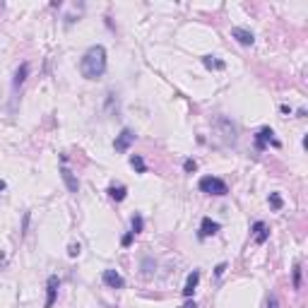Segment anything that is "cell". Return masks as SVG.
I'll return each mask as SVG.
<instances>
[{
    "label": "cell",
    "instance_id": "5",
    "mask_svg": "<svg viewBox=\"0 0 308 308\" xmlns=\"http://www.w3.org/2000/svg\"><path fill=\"white\" fill-rule=\"evenodd\" d=\"M104 284L109 289H123L125 279L121 277V272H116V270H104Z\"/></svg>",
    "mask_w": 308,
    "mask_h": 308
},
{
    "label": "cell",
    "instance_id": "8",
    "mask_svg": "<svg viewBox=\"0 0 308 308\" xmlns=\"http://www.w3.org/2000/svg\"><path fill=\"white\" fill-rule=\"evenodd\" d=\"M219 229H222V227H219V222H212L210 217H205V219H202V224H200V239L214 236Z\"/></svg>",
    "mask_w": 308,
    "mask_h": 308
},
{
    "label": "cell",
    "instance_id": "21",
    "mask_svg": "<svg viewBox=\"0 0 308 308\" xmlns=\"http://www.w3.org/2000/svg\"><path fill=\"white\" fill-rule=\"evenodd\" d=\"M183 169L188 171V174H193L195 169H197V164H195V159H185L183 162Z\"/></svg>",
    "mask_w": 308,
    "mask_h": 308
},
{
    "label": "cell",
    "instance_id": "3",
    "mask_svg": "<svg viewBox=\"0 0 308 308\" xmlns=\"http://www.w3.org/2000/svg\"><path fill=\"white\" fill-rule=\"evenodd\" d=\"M132 142H135V132L130 128H123L121 135H116V140H113V149L116 152H128Z\"/></svg>",
    "mask_w": 308,
    "mask_h": 308
},
{
    "label": "cell",
    "instance_id": "19",
    "mask_svg": "<svg viewBox=\"0 0 308 308\" xmlns=\"http://www.w3.org/2000/svg\"><path fill=\"white\" fill-rule=\"evenodd\" d=\"M294 289H301V265H294Z\"/></svg>",
    "mask_w": 308,
    "mask_h": 308
},
{
    "label": "cell",
    "instance_id": "16",
    "mask_svg": "<svg viewBox=\"0 0 308 308\" xmlns=\"http://www.w3.org/2000/svg\"><path fill=\"white\" fill-rule=\"evenodd\" d=\"M130 166H132L137 174H145V171H147V164H145V159H142L140 154H132V157H130Z\"/></svg>",
    "mask_w": 308,
    "mask_h": 308
},
{
    "label": "cell",
    "instance_id": "15",
    "mask_svg": "<svg viewBox=\"0 0 308 308\" xmlns=\"http://www.w3.org/2000/svg\"><path fill=\"white\" fill-rule=\"evenodd\" d=\"M27 72H29V65H27V63H22V65H19V70L15 72V82H12V84H15V89H17V87L27 80Z\"/></svg>",
    "mask_w": 308,
    "mask_h": 308
},
{
    "label": "cell",
    "instance_id": "2",
    "mask_svg": "<svg viewBox=\"0 0 308 308\" xmlns=\"http://www.w3.org/2000/svg\"><path fill=\"white\" fill-rule=\"evenodd\" d=\"M200 190L202 193H207V195H217V197H222V195H227L229 193V185L224 183L222 178H214V176H205V178H200Z\"/></svg>",
    "mask_w": 308,
    "mask_h": 308
},
{
    "label": "cell",
    "instance_id": "18",
    "mask_svg": "<svg viewBox=\"0 0 308 308\" xmlns=\"http://www.w3.org/2000/svg\"><path fill=\"white\" fill-rule=\"evenodd\" d=\"M270 205H272V210H282V197H279V193H270Z\"/></svg>",
    "mask_w": 308,
    "mask_h": 308
},
{
    "label": "cell",
    "instance_id": "24",
    "mask_svg": "<svg viewBox=\"0 0 308 308\" xmlns=\"http://www.w3.org/2000/svg\"><path fill=\"white\" fill-rule=\"evenodd\" d=\"M224 270H227V265H224V262H222V265H217V270H214V272H217V277H222V275H224Z\"/></svg>",
    "mask_w": 308,
    "mask_h": 308
},
{
    "label": "cell",
    "instance_id": "13",
    "mask_svg": "<svg viewBox=\"0 0 308 308\" xmlns=\"http://www.w3.org/2000/svg\"><path fill=\"white\" fill-rule=\"evenodd\" d=\"M109 197H111V200H116V202H123L125 197H128V188H125V185H111V188H109Z\"/></svg>",
    "mask_w": 308,
    "mask_h": 308
},
{
    "label": "cell",
    "instance_id": "7",
    "mask_svg": "<svg viewBox=\"0 0 308 308\" xmlns=\"http://www.w3.org/2000/svg\"><path fill=\"white\" fill-rule=\"evenodd\" d=\"M231 36H234L241 46H253V41H255L253 32H248V29H243V27H234V29H231Z\"/></svg>",
    "mask_w": 308,
    "mask_h": 308
},
{
    "label": "cell",
    "instance_id": "11",
    "mask_svg": "<svg viewBox=\"0 0 308 308\" xmlns=\"http://www.w3.org/2000/svg\"><path fill=\"white\" fill-rule=\"evenodd\" d=\"M58 287H61L58 277H49V284H46V289H49V296H46V308H51L53 304H56V294H58Z\"/></svg>",
    "mask_w": 308,
    "mask_h": 308
},
{
    "label": "cell",
    "instance_id": "9",
    "mask_svg": "<svg viewBox=\"0 0 308 308\" xmlns=\"http://www.w3.org/2000/svg\"><path fill=\"white\" fill-rule=\"evenodd\" d=\"M253 239H255V243H265L270 239V227L265 222H255L253 224Z\"/></svg>",
    "mask_w": 308,
    "mask_h": 308
},
{
    "label": "cell",
    "instance_id": "6",
    "mask_svg": "<svg viewBox=\"0 0 308 308\" xmlns=\"http://www.w3.org/2000/svg\"><path fill=\"white\" fill-rule=\"evenodd\" d=\"M272 135H275L272 128H262V130H258V135H255V145H258V149H265L267 142H272L275 147H279V142H277Z\"/></svg>",
    "mask_w": 308,
    "mask_h": 308
},
{
    "label": "cell",
    "instance_id": "20",
    "mask_svg": "<svg viewBox=\"0 0 308 308\" xmlns=\"http://www.w3.org/2000/svg\"><path fill=\"white\" fill-rule=\"evenodd\" d=\"M80 253H82L80 243H70V246H67V255H70V258H77Z\"/></svg>",
    "mask_w": 308,
    "mask_h": 308
},
{
    "label": "cell",
    "instance_id": "12",
    "mask_svg": "<svg viewBox=\"0 0 308 308\" xmlns=\"http://www.w3.org/2000/svg\"><path fill=\"white\" fill-rule=\"evenodd\" d=\"M197 282H200V270H193V272L188 275V279H185L183 296H193V292H195V287H197Z\"/></svg>",
    "mask_w": 308,
    "mask_h": 308
},
{
    "label": "cell",
    "instance_id": "25",
    "mask_svg": "<svg viewBox=\"0 0 308 308\" xmlns=\"http://www.w3.org/2000/svg\"><path fill=\"white\" fill-rule=\"evenodd\" d=\"M181 308H197V306H195V301H188V304H183Z\"/></svg>",
    "mask_w": 308,
    "mask_h": 308
},
{
    "label": "cell",
    "instance_id": "4",
    "mask_svg": "<svg viewBox=\"0 0 308 308\" xmlns=\"http://www.w3.org/2000/svg\"><path fill=\"white\" fill-rule=\"evenodd\" d=\"M217 128L222 130V137H224L227 142H236V125L231 123L229 118H224V116H222V118L217 121Z\"/></svg>",
    "mask_w": 308,
    "mask_h": 308
},
{
    "label": "cell",
    "instance_id": "22",
    "mask_svg": "<svg viewBox=\"0 0 308 308\" xmlns=\"http://www.w3.org/2000/svg\"><path fill=\"white\" fill-rule=\"evenodd\" d=\"M267 308H279V299H277L275 294H270V299H267Z\"/></svg>",
    "mask_w": 308,
    "mask_h": 308
},
{
    "label": "cell",
    "instance_id": "23",
    "mask_svg": "<svg viewBox=\"0 0 308 308\" xmlns=\"http://www.w3.org/2000/svg\"><path fill=\"white\" fill-rule=\"evenodd\" d=\"M132 236H135L132 231H130V234H125V236H123V241H121V243H123V246H130V243H132Z\"/></svg>",
    "mask_w": 308,
    "mask_h": 308
},
{
    "label": "cell",
    "instance_id": "17",
    "mask_svg": "<svg viewBox=\"0 0 308 308\" xmlns=\"http://www.w3.org/2000/svg\"><path fill=\"white\" fill-rule=\"evenodd\" d=\"M130 224H132V234H140V231H142V227H145V219H142L140 214H135Z\"/></svg>",
    "mask_w": 308,
    "mask_h": 308
},
{
    "label": "cell",
    "instance_id": "26",
    "mask_svg": "<svg viewBox=\"0 0 308 308\" xmlns=\"http://www.w3.org/2000/svg\"><path fill=\"white\" fill-rule=\"evenodd\" d=\"M2 190H5V181L0 178V193H2Z\"/></svg>",
    "mask_w": 308,
    "mask_h": 308
},
{
    "label": "cell",
    "instance_id": "1",
    "mask_svg": "<svg viewBox=\"0 0 308 308\" xmlns=\"http://www.w3.org/2000/svg\"><path fill=\"white\" fill-rule=\"evenodd\" d=\"M80 72L84 80H99L106 72V49L104 46H92L80 61Z\"/></svg>",
    "mask_w": 308,
    "mask_h": 308
},
{
    "label": "cell",
    "instance_id": "10",
    "mask_svg": "<svg viewBox=\"0 0 308 308\" xmlns=\"http://www.w3.org/2000/svg\"><path fill=\"white\" fill-rule=\"evenodd\" d=\"M61 176H63V183H65V188H67L70 193H77V190H80V181L75 178V174H72L67 166H63V169H61Z\"/></svg>",
    "mask_w": 308,
    "mask_h": 308
},
{
    "label": "cell",
    "instance_id": "14",
    "mask_svg": "<svg viewBox=\"0 0 308 308\" xmlns=\"http://www.w3.org/2000/svg\"><path fill=\"white\" fill-rule=\"evenodd\" d=\"M202 65L207 70H224V61H219L217 56H202Z\"/></svg>",
    "mask_w": 308,
    "mask_h": 308
}]
</instances>
